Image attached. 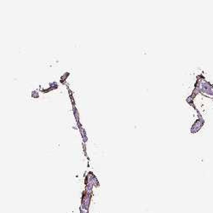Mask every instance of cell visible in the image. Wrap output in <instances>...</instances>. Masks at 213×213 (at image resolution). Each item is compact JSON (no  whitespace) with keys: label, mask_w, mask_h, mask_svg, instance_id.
<instances>
[{"label":"cell","mask_w":213,"mask_h":213,"mask_svg":"<svg viewBox=\"0 0 213 213\" xmlns=\"http://www.w3.org/2000/svg\"><path fill=\"white\" fill-rule=\"evenodd\" d=\"M199 93L201 94H206L213 97V85H212L208 81H206L205 78L202 76V80L200 79H198L196 84H195V88H194Z\"/></svg>","instance_id":"6da1fadb"},{"label":"cell","mask_w":213,"mask_h":213,"mask_svg":"<svg viewBox=\"0 0 213 213\" xmlns=\"http://www.w3.org/2000/svg\"><path fill=\"white\" fill-rule=\"evenodd\" d=\"M204 124H205V120H204V118H202V116L201 117H199L198 118V119L197 120H195V122L194 123V124L192 125V127H191V133H197L201 128H202V126L204 125Z\"/></svg>","instance_id":"7a4b0ae2"},{"label":"cell","mask_w":213,"mask_h":213,"mask_svg":"<svg viewBox=\"0 0 213 213\" xmlns=\"http://www.w3.org/2000/svg\"><path fill=\"white\" fill-rule=\"evenodd\" d=\"M69 73H65L62 77H61V79H60V82L62 83V84H63V85H66V81H67V77L69 76Z\"/></svg>","instance_id":"3957f363"},{"label":"cell","mask_w":213,"mask_h":213,"mask_svg":"<svg viewBox=\"0 0 213 213\" xmlns=\"http://www.w3.org/2000/svg\"><path fill=\"white\" fill-rule=\"evenodd\" d=\"M32 97H38V93H37L36 91L32 92Z\"/></svg>","instance_id":"277c9868"}]
</instances>
